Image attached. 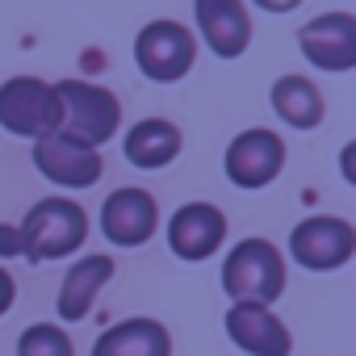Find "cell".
<instances>
[{
	"label": "cell",
	"mask_w": 356,
	"mask_h": 356,
	"mask_svg": "<svg viewBox=\"0 0 356 356\" xmlns=\"http://www.w3.org/2000/svg\"><path fill=\"white\" fill-rule=\"evenodd\" d=\"M222 289L235 302L273 306L285 289V256L268 239H239L222 260Z\"/></svg>",
	"instance_id": "obj_1"
},
{
	"label": "cell",
	"mask_w": 356,
	"mask_h": 356,
	"mask_svg": "<svg viewBox=\"0 0 356 356\" xmlns=\"http://www.w3.org/2000/svg\"><path fill=\"white\" fill-rule=\"evenodd\" d=\"M26 239L30 260H63L84 248L88 239V214L72 197H42L30 206V214L17 222Z\"/></svg>",
	"instance_id": "obj_2"
},
{
	"label": "cell",
	"mask_w": 356,
	"mask_h": 356,
	"mask_svg": "<svg viewBox=\"0 0 356 356\" xmlns=\"http://www.w3.org/2000/svg\"><path fill=\"white\" fill-rule=\"evenodd\" d=\"M59 105H63V134L84 143V147H101L118 134L122 126V101L105 88V84H88V80H59L55 84Z\"/></svg>",
	"instance_id": "obj_3"
},
{
	"label": "cell",
	"mask_w": 356,
	"mask_h": 356,
	"mask_svg": "<svg viewBox=\"0 0 356 356\" xmlns=\"http://www.w3.org/2000/svg\"><path fill=\"white\" fill-rule=\"evenodd\" d=\"M0 126L17 138H47L63 126V105L55 84L38 76H13L0 84Z\"/></svg>",
	"instance_id": "obj_4"
},
{
	"label": "cell",
	"mask_w": 356,
	"mask_h": 356,
	"mask_svg": "<svg viewBox=\"0 0 356 356\" xmlns=\"http://www.w3.org/2000/svg\"><path fill=\"white\" fill-rule=\"evenodd\" d=\"M134 63L147 80L155 84H176L185 80L197 63V38L189 26L172 22V17H159V22H147L134 38Z\"/></svg>",
	"instance_id": "obj_5"
},
{
	"label": "cell",
	"mask_w": 356,
	"mask_h": 356,
	"mask_svg": "<svg viewBox=\"0 0 356 356\" xmlns=\"http://www.w3.org/2000/svg\"><path fill=\"white\" fill-rule=\"evenodd\" d=\"M352 252H356V227L348 218L314 214L289 231V256H293V264H302L310 273L343 268L352 260Z\"/></svg>",
	"instance_id": "obj_6"
},
{
	"label": "cell",
	"mask_w": 356,
	"mask_h": 356,
	"mask_svg": "<svg viewBox=\"0 0 356 356\" xmlns=\"http://www.w3.org/2000/svg\"><path fill=\"white\" fill-rule=\"evenodd\" d=\"M222 168H227V181L239 185V189H264L277 181V172L285 168V143L277 130H264V126H252L243 134L231 138L227 155H222Z\"/></svg>",
	"instance_id": "obj_7"
},
{
	"label": "cell",
	"mask_w": 356,
	"mask_h": 356,
	"mask_svg": "<svg viewBox=\"0 0 356 356\" xmlns=\"http://www.w3.org/2000/svg\"><path fill=\"white\" fill-rule=\"evenodd\" d=\"M302 55L310 59V67L318 72H352L356 67V17L335 9L323 17H310L298 34Z\"/></svg>",
	"instance_id": "obj_8"
},
{
	"label": "cell",
	"mask_w": 356,
	"mask_h": 356,
	"mask_svg": "<svg viewBox=\"0 0 356 356\" xmlns=\"http://www.w3.org/2000/svg\"><path fill=\"white\" fill-rule=\"evenodd\" d=\"M34 168L47 176L51 185H63V189H88L101 181V151L67 138L63 130L47 134L34 143Z\"/></svg>",
	"instance_id": "obj_9"
},
{
	"label": "cell",
	"mask_w": 356,
	"mask_h": 356,
	"mask_svg": "<svg viewBox=\"0 0 356 356\" xmlns=\"http://www.w3.org/2000/svg\"><path fill=\"white\" fill-rule=\"evenodd\" d=\"M159 227V202L147 189H113L101 206V235L113 248H143Z\"/></svg>",
	"instance_id": "obj_10"
},
{
	"label": "cell",
	"mask_w": 356,
	"mask_h": 356,
	"mask_svg": "<svg viewBox=\"0 0 356 356\" xmlns=\"http://www.w3.org/2000/svg\"><path fill=\"white\" fill-rule=\"evenodd\" d=\"M227 239V214L210 202H185L168 218V248L181 260H210Z\"/></svg>",
	"instance_id": "obj_11"
},
{
	"label": "cell",
	"mask_w": 356,
	"mask_h": 356,
	"mask_svg": "<svg viewBox=\"0 0 356 356\" xmlns=\"http://www.w3.org/2000/svg\"><path fill=\"white\" fill-rule=\"evenodd\" d=\"M231 343L248 356H289L293 352V335L289 327L268 310V306H252V302H235L222 318Z\"/></svg>",
	"instance_id": "obj_12"
},
{
	"label": "cell",
	"mask_w": 356,
	"mask_h": 356,
	"mask_svg": "<svg viewBox=\"0 0 356 356\" xmlns=\"http://www.w3.org/2000/svg\"><path fill=\"white\" fill-rule=\"evenodd\" d=\"M197 30L206 38V47L218 59H239L252 42V17L239 0H197L193 5Z\"/></svg>",
	"instance_id": "obj_13"
},
{
	"label": "cell",
	"mask_w": 356,
	"mask_h": 356,
	"mask_svg": "<svg viewBox=\"0 0 356 356\" xmlns=\"http://www.w3.org/2000/svg\"><path fill=\"white\" fill-rule=\"evenodd\" d=\"M109 277H113V256H105V252L80 256V260L67 268L63 285H59V298H55L59 318H67V323L88 318V310L97 306V298H101V289L109 285Z\"/></svg>",
	"instance_id": "obj_14"
},
{
	"label": "cell",
	"mask_w": 356,
	"mask_h": 356,
	"mask_svg": "<svg viewBox=\"0 0 356 356\" xmlns=\"http://www.w3.org/2000/svg\"><path fill=\"white\" fill-rule=\"evenodd\" d=\"M185 138H181V126L168 122V118H143L126 130L122 138V151L134 168L143 172H155V168H168L176 155H181Z\"/></svg>",
	"instance_id": "obj_15"
},
{
	"label": "cell",
	"mask_w": 356,
	"mask_h": 356,
	"mask_svg": "<svg viewBox=\"0 0 356 356\" xmlns=\"http://www.w3.org/2000/svg\"><path fill=\"white\" fill-rule=\"evenodd\" d=\"M92 356H172V335L159 318H122L97 335Z\"/></svg>",
	"instance_id": "obj_16"
},
{
	"label": "cell",
	"mask_w": 356,
	"mask_h": 356,
	"mask_svg": "<svg viewBox=\"0 0 356 356\" xmlns=\"http://www.w3.org/2000/svg\"><path fill=\"white\" fill-rule=\"evenodd\" d=\"M273 109H277V118H281L285 126H293V130H314V126L323 122V113H327V101H323V92H318L314 80L289 72V76H281V80L273 84Z\"/></svg>",
	"instance_id": "obj_17"
},
{
	"label": "cell",
	"mask_w": 356,
	"mask_h": 356,
	"mask_svg": "<svg viewBox=\"0 0 356 356\" xmlns=\"http://www.w3.org/2000/svg\"><path fill=\"white\" fill-rule=\"evenodd\" d=\"M17 356H76V348L59 323H30L17 339Z\"/></svg>",
	"instance_id": "obj_18"
},
{
	"label": "cell",
	"mask_w": 356,
	"mask_h": 356,
	"mask_svg": "<svg viewBox=\"0 0 356 356\" xmlns=\"http://www.w3.org/2000/svg\"><path fill=\"white\" fill-rule=\"evenodd\" d=\"M13 256H26L22 227L17 222H0V260H13Z\"/></svg>",
	"instance_id": "obj_19"
},
{
	"label": "cell",
	"mask_w": 356,
	"mask_h": 356,
	"mask_svg": "<svg viewBox=\"0 0 356 356\" xmlns=\"http://www.w3.org/2000/svg\"><path fill=\"white\" fill-rule=\"evenodd\" d=\"M13 298H17V281H13V273L5 264H0V314L13 306Z\"/></svg>",
	"instance_id": "obj_20"
},
{
	"label": "cell",
	"mask_w": 356,
	"mask_h": 356,
	"mask_svg": "<svg viewBox=\"0 0 356 356\" xmlns=\"http://www.w3.org/2000/svg\"><path fill=\"white\" fill-rule=\"evenodd\" d=\"M352 151H356V143L343 147V176H348V181H352Z\"/></svg>",
	"instance_id": "obj_21"
}]
</instances>
